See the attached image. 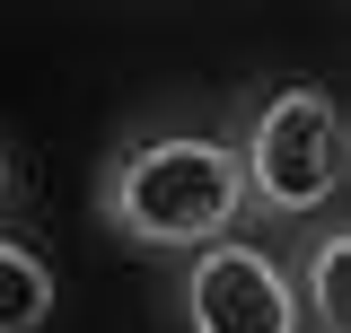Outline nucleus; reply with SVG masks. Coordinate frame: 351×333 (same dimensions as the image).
<instances>
[{"label":"nucleus","mask_w":351,"mask_h":333,"mask_svg":"<svg viewBox=\"0 0 351 333\" xmlns=\"http://www.w3.org/2000/svg\"><path fill=\"white\" fill-rule=\"evenodd\" d=\"M307 307H316V333H351V237L343 228L307 263Z\"/></svg>","instance_id":"39448f33"},{"label":"nucleus","mask_w":351,"mask_h":333,"mask_svg":"<svg viewBox=\"0 0 351 333\" xmlns=\"http://www.w3.org/2000/svg\"><path fill=\"white\" fill-rule=\"evenodd\" d=\"M184 325L193 333H299V290L263 246H193L184 263Z\"/></svg>","instance_id":"7ed1b4c3"},{"label":"nucleus","mask_w":351,"mask_h":333,"mask_svg":"<svg viewBox=\"0 0 351 333\" xmlns=\"http://www.w3.org/2000/svg\"><path fill=\"white\" fill-rule=\"evenodd\" d=\"M0 193H9V158H0Z\"/></svg>","instance_id":"423d86ee"},{"label":"nucleus","mask_w":351,"mask_h":333,"mask_svg":"<svg viewBox=\"0 0 351 333\" xmlns=\"http://www.w3.org/2000/svg\"><path fill=\"white\" fill-rule=\"evenodd\" d=\"M228 149H237L246 210H263V219H307L343 193V114L325 88H272L246 140H228Z\"/></svg>","instance_id":"f03ea898"},{"label":"nucleus","mask_w":351,"mask_h":333,"mask_svg":"<svg viewBox=\"0 0 351 333\" xmlns=\"http://www.w3.org/2000/svg\"><path fill=\"white\" fill-rule=\"evenodd\" d=\"M53 316V263L18 237H0V333H36Z\"/></svg>","instance_id":"20e7f679"},{"label":"nucleus","mask_w":351,"mask_h":333,"mask_svg":"<svg viewBox=\"0 0 351 333\" xmlns=\"http://www.w3.org/2000/svg\"><path fill=\"white\" fill-rule=\"evenodd\" d=\"M246 210L237 184V149L211 132H149L114 149V166L97 175V219L123 237V246H219Z\"/></svg>","instance_id":"f257e3e1"}]
</instances>
